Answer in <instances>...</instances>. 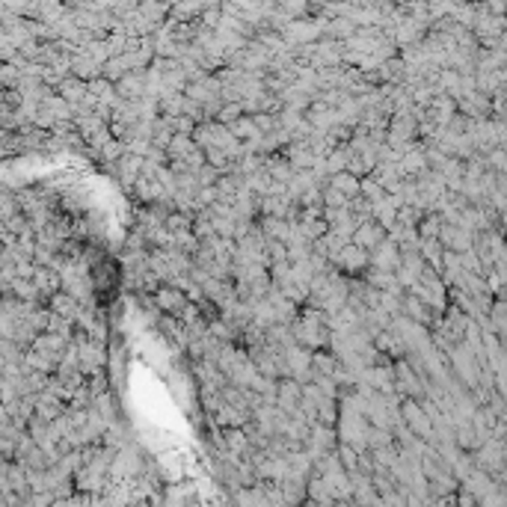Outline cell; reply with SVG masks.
<instances>
[{
  "label": "cell",
  "mask_w": 507,
  "mask_h": 507,
  "mask_svg": "<svg viewBox=\"0 0 507 507\" xmlns=\"http://www.w3.org/2000/svg\"><path fill=\"white\" fill-rule=\"evenodd\" d=\"M154 306L167 315H184V308L190 306L187 303V294L181 288H172V285H163V288L154 291Z\"/></svg>",
  "instance_id": "3957f363"
},
{
  "label": "cell",
  "mask_w": 507,
  "mask_h": 507,
  "mask_svg": "<svg viewBox=\"0 0 507 507\" xmlns=\"http://www.w3.org/2000/svg\"><path fill=\"white\" fill-rule=\"evenodd\" d=\"M51 312L60 315V317H69V321H77V315H81V306H77V300L72 294L60 291L57 297H51Z\"/></svg>",
  "instance_id": "52a82bcc"
},
{
  "label": "cell",
  "mask_w": 507,
  "mask_h": 507,
  "mask_svg": "<svg viewBox=\"0 0 507 507\" xmlns=\"http://www.w3.org/2000/svg\"><path fill=\"white\" fill-rule=\"evenodd\" d=\"M354 33H356L354 21L338 18V21H333V24H329V36H354Z\"/></svg>",
  "instance_id": "8fae6325"
},
{
  "label": "cell",
  "mask_w": 507,
  "mask_h": 507,
  "mask_svg": "<svg viewBox=\"0 0 507 507\" xmlns=\"http://www.w3.org/2000/svg\"><path fill=\"white\" fill-rule=\"evenodd\" d=\"M404 415L410 418V424L418 433H431V424H427V418L422 415V406L418 404H404Z\"/></svg>",
  "instance_id": "9c48e42d"
},
{
  "label": "cell",
  "mask_w": 507,
  "mask_h": 507,
  "mask_svg": "<svg viewBox=\"0 0 507 507\" xmlns=\"http://www.w3.org/2000/svg\"><path fill=\"white\" fill-rule=\"evenodd\" d=\"M142 92H146V72L125 74L122 81L116 83V95L122 98V101H128V104H134L137 98H142Z\"/></svg>",
  "instance_id": "277c9868"
},
{
  "label": "cell",
  "mask_w": 507,
  "mask_h": 507,
  "mask_svg": "<svg viewBox=\"0 0 507 507\" xmlns=\"http://www.w3.org/2000/svg\"><path fill=\"white\" fill-rule=\"evenodd\" d=\"M354 244L365 252H377L383 244H385V226H380L377 219H368V223H359L356 235H354Z\"/></svg>",
  "instance_id": "6da1fadb"
},
{
  "label": "cell",
  "mask_w": 507,
  "mask_h": 507,
  "mask_svg": "<svg viewBox=\"0 0 507 507\" xmlns=\"http://www.w3.org/2000/svg\"><path fill=\"white\" fill-rule=\"evenodd\" d=\"M329 187H333V190H338L341 196H344V199H359L362 196V181L356 178L354 172H335V175H329Z\"/></svg>",
  "instance_id": "5b68a950"
},
{
  "label": "cell",
  "mask_w": 507,
  "mask_h": 507,
  "mask_svg": "<svg viewBox=\"0 0 507 507\" xmlns=\"http://www.w3.org/2000/svg\"><path fill=\"white\" fill-rule=\"evenodd\" d=\"M406 315L413 317V321H418V324H427L431 321V312H427V303H422L418 297H406V308H404Z\"/></svg>",
  "instance_id": "30bf717a"
},
{
  "label": "cell",
  "mask_w": 507,
  "mask_h": 507,
  "mask_svg": "<svg viewBox=\"0 0 507 507\" xmlns=\"http://www.w3.org/2000/svg\"><path fill=\"white\" fill-rule=\"evenodd\" d=\"M333 261H335V267H338V270H344V273H362V270H368L371 252L359 249L356 244H347V247L341 249Z\"/></svg>",
  "instance_id": "7a4b0ae2"
},
{
  "label": "cell",
  "mask_w": 507,
  "mask_h": 507,
  "mask_svg": "<svg viewBox=\"0 0 507 507\" xmlns=\"http://www.w3.org/2000/svg\"><path fill=\"white\" fill-rule=\"evenodd\" d=\"M312 374H315V380L317 377H335V374H338L335 354L329 356V354H324V350H315V354H312Z\"/></svg>",
  "instance_id": "ba28073f"
},
{
  "label": "cell",
  "mask_w": 507,
  "mask_h": 507,
  "mask_svg": "<svg viewBox=\"0 0 507 507\" xmlns=\"http://www.w3.org/2000/svg\"><path fill=\"white\" fill-rule=\"evenodd\" d=\"M490 163H495V169H501V172H507V151H504V149H499V151H492V154H490Z\"/></svg>",
  "instance_id": "7c38bea8"
},
{
  "label": "cell",
  "mask_w": 507,
  "mask_h": 507,
  "mask_svg": "<svg viewBox=\"0 0 507 507\" xmlns=\"http://www.w3.org/2000/svg\"><path fill=\"white\" fill-rule=\"evenodd\" d=\"M57 90L69 104H81V101L90 98V83L81 81V77H63V81L57 83Z\"/></svg>",
  "instance_id": "8992f818"
}]
</instances>
